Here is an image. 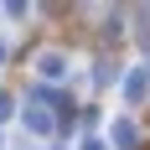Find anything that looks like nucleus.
Segmentation results:
<instances>
[{
	"mask_svg": "<svg viewBox=\"0 0 150 150\" xmlns=\"http://www.w3.org/2000/svg\"><path fill=\"white\" fill-rule=\"evenodd\" d=\"M67 73H73L67 52H42V57H36V78H42V83H62Z\"/></svg>",
	"mask_w": 150,
	"mask_h": 150,
	"instance_id": "f257e3e1",
	"label": "nucleus"
},
{
	"mask_svg": "<svg viewBox=\"0 0 150 150\" xmlns=\"http://www.w3.org/2000/svg\"><path fill=\"white\" fill-rule=\"evenodd\" d=\"M109 145H114V150H135L140 145V124L129 119V114H119V119L109 124Z\"/></svg>",
	"mask_w": 150,
	"mask_h": 150,
	"instance_id": "f03ea898",
	"label": "nucleus"
},
{
	"mask_svg": "<svg viewBox=\"0 0 150 150\" xmlns=\"http://www.w3.org/2000/svg\"><path fill=\"white\" fill-rule=\"evenodd\" d=\"M119 93H124V104H145L150 73H145V67H129V73H124V83H119Z\"/></svg>",
	"mask_w": 150,
	"mask_h": 150,
	"instance_id": "7ed1b4c3",
	"label": "nucleus"
},
{
	"mask_svg": "<svg viewBox=\"0 0 150 150\" xmlns=\"http://www.w3.org/2000/svg\"><path fill=\"white\" fill-rule=\"evenodd\" d=\"M21 119H26V129H36V135H47V129H52V114H47L42 104H31V109H21Z\"/></svg>",
	"mask_w": 150,
	"mask_h": 150,
	"instance_id": "20e7f679",
	"label": "nucleus"
},
{
	"mask_svg": "<svg viewBox=\"0 0 150 150\" xmlns=\"http://www.w3.org/2000/svg\"><path fill=\"white\" fill-rule=\"evenodd\" d=\"M11 114H16V104L5 98V93H0V119H11Z\"/></svg>",
	"mask_w": 150,
	"mask_h": 150,
	"instance_id": "39448f33",
	"label": "nucleus"
},
{
	"mask_svg": "<svg viewBox=\"0 0 150 150\" xmlns=\"http://www.w3.org/2000/svg\"><path fill=\"white\" fill-rule=\"evenodd\" d=\"M109 145V140H98V135H88V140H83V150H104Z\"/></svg>",
	"mask_w": 150,
	"mask_h": 150,
	"instance_id": "423d86ee",
	"label": "nucleus"
},
{
	"mask_svg": "<svg viewBox=\"0 0 150 150\" xmlns=\"http://www.w3.org/2000/svg\"><path fill=\"white\" fill-rule=\"evenodd\" d=\"M0 62H5V42H0Z\"/></svg>",
	"mask_w": 150,
	"mask_h": 150,
	"instance_id": "0eeeda50",
	"label": "nucleus"
}]
</instances>
